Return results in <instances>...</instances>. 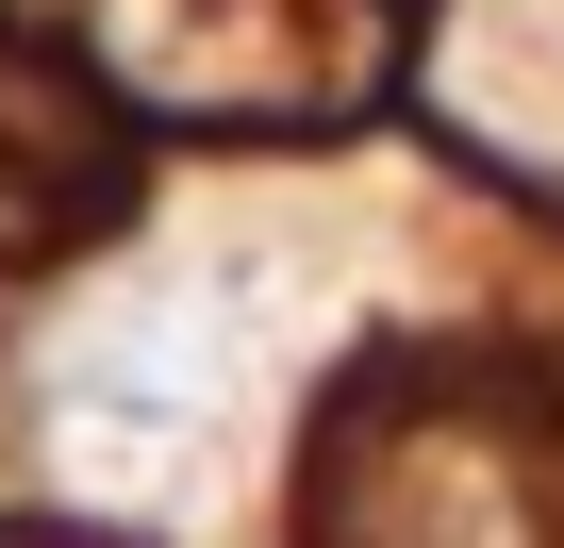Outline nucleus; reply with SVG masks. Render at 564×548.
<instances>
[{
  "label": "nucleus",
  "mask_w": 564,
  "mask_h": 548,
  "mask_svg": "<svg viewBox=\"0 0 564 548\" xmlns=\"http://www.w3.org/2000/svg\"><path fill=\"white\" fill-rule=\"evenodd\" d=\"M316 548H564V432L531 383L432 350L316 416Z\"/></svg>",
  "instance_id": "1"
}]
</instances>
